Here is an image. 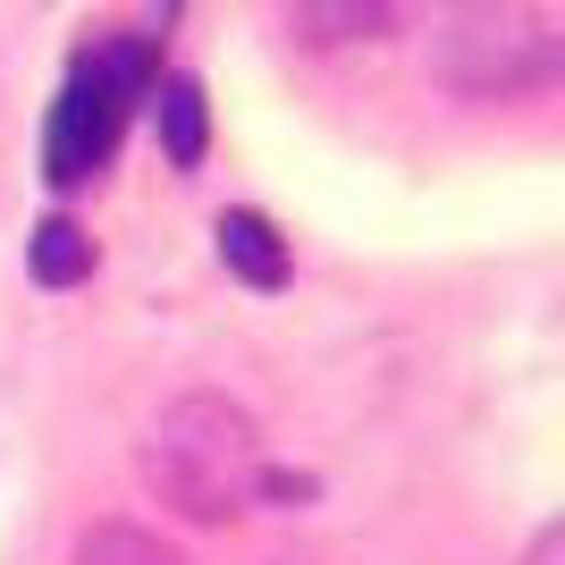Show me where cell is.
Wrapping results in <instances>:
<instances>
[{
    "instance_id": "1",
    "label": "cell",
    "mask_w": 565,
    "mask_h": 565,
    "mask_svg": "<svg viewBox=\"0 0 565 565\" xmlns=\"http://www.w3.org/2000/svg\"><path fill=\"white\" fill-rule=\"evenodd\" d=\"M262 430L254 414L220 388H194V397L161 405V423L143 439V481L169 515L186 523H236L262 498Z\"/></svg>"
},
{
    "instance_id": "3",
    "label": "cell",
    "mask_w": 565,
    "mask_h": 565,
    "mask_svg": "<svg viewBox=\"0 0 565 565\" xmlns=\"http://www.w3.org/2000/svg\"><path fill=\"white\" fill-rule=\"evenodd\" d=\"M143 85V51L136 43H110V51H85L51 102V127H43V178L76 186L94 178L102 161L118 152V127H127V102Z\"/></svg>"
},
{
    "instance_id": "7",
    "label": "cell",
    "mask_w": 565,
    "mask_h": 565,
    "mask_svg": "<svg viewBox=\"0 0 565 565\" xmlns=\"http://www.w3.org/2000/svg\"><path fill=\"white\" fill-rule=\"evenodd\" d=\"M76 565H186V548L161 541V532H143V523H94V532L76 541Z\"/></svg>"
},
{
    "instance_id": "5",
    "label": "cell",
    "mask_w": 565,
    "mask_h": 565,
    "mask_svg": "<svg viewBox=\"0 0 565 565\" xmlns=\"http://www.w3.org/2000/svg\"><path fill=\"white\" fill-rule=\"evenodd\" d=\"M220 262H228L245 287H262V296L287 287V270H296V262H287V236L262 212H220Z\"/></svg>"
},
{
    "instance_id": "9",
    "label": "cell",
    "mask_w": 565,
    "mask_h": 565,
    "mask_svg": "<svg viewBox=\"0 0 565 565\" xmlns=\"http://www.w3.org/2000/svg\"><path fill=\"white\" fill-rule=\"evenodd\" d=\"M523 565H565V515L548 523V532H541L532 548H523Z\"/></svg>"
},
{
    "instance_id": "4",
    "label": "cell",
    "mask_w": 565,
    "mask_h": 565,
    "mask_svg": "<svg viewBox=\"0 0 565 565\" xmlns=\"http://www.w3.org/2000/svg\"><path fill=\"white\" fill-rule=\"evenodd\" d=\"M448 0H296V34L312 51H354V43H388L414 18H439Z\"/></svg>"
},
{
    "instance_id": "6",
    "label": "cell",
    "mask_w": 565,
    "mask_h": 565,
    "mask_svg": "<svg viewBox=\"0 0 565 565\" xmlns=\"http://www.w3.org/2000/svg\"><path fill=\"white\" fill-rule=\"evenodd\" d=\"M203 143H212L203 85H194V76H161V152L178 169H194V161H203Z\"/></svg>"
},
{
    "instance_id": "2",
    "label": "cell",
    "mask_w": 565,
    "mask_h": 565,
    "mask_svg": "<svg viewBox=\"0 0 565 565\" xmlns=\"http://www.w3.org/2000/svg\"><path fill=\"white\" fill-rule=\"evenodd\" d=\"M430 76L465 102H515L565 85L557 0H448L430 25Z\"/></svg>"
},
{
    "instance_id": "8",
    "label": "cell",
    "mask_w": 565,
    "mask_h": 565,
    "mask_svg": "<svg viewBox=\"0 0 565 565\" xmlns=\"http://www.w3.org/2000/svg\"><path fill=\"white\" fill-rule=\"evenodd\" d=\"M85 270H94V236L76 228V220H43V228H34V279L43 287H76Z\"/></svg>"
}]
</instances>
